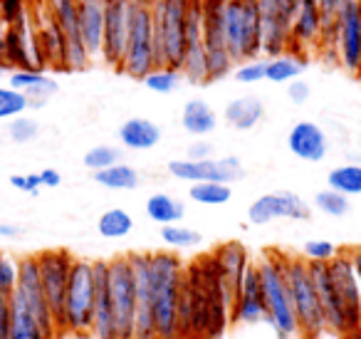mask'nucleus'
Instances as JSON below:
<instances>
[{
	"label": "nucleus",
	"instance_id": "nucleus-42",
	"mask_svg": "<svg viewBox=\"0 0 361 339\" xmlns=\"http://www.w3.org/2000/svg\"><path fill=\"white\" fill-rule=\"evenodd\" d=\"M121 161V149L119 146H111V144H97L82 156V164L94 174V171L102 169H109V166L119 164Z\"/></svg>",
	"mask_w": 361,
	"mask_h": 339
},
{
	"label": "nucleus",
	"instance_id": "nucleus-52",
	"mask_svg": "<svg viewBox=\"0 0 361 339\" xmlns=\"http://www.w3.org/2000/svg\"><path fill=\"white\" fill-rule=\"evenodd\" d=\"M0 339H11V295L0 292Z\"/></svg>",
	"mask_w": 361,
	"mask_h": 339
},
{
	"label": "nucleus",
	"instance_id": "nucleus-12",
	"mask_svg": "<svg viewBox=\"0 0 361 339\" xmlns=\"http://www.w3.org/2000/svg\"><path fill=\"white\" fill-rule=\"evenodd\" d=\"M297 0H257L262 23V57L292 52V18Z\"/></svg>",
	"mask_w": 361,
	"mask_h": 339
},
{
	"label": "nucleus",
	"instance_id": "nucleus-37",
	"mask_svg": "<svg viewBox=\"0 0 361 339\" xmlns=\"http://www.w3.org/2000/svg\"><path fill=\"white\" fill-rule=\"evenodd\" d=\"M188 198L193 203L201 206H226L233 198L231 184H218V181H201V184H191L188 189Z\"/></svg>",
	"mask_w": 361,
	"mask_h": 339
},
{
	"label": "nucleus",
	"instance_id": "nucleus-43",
	"mask_svg": "<svg viewBox=\"0 0 361 339\" xmlns=\"http://www.w3.org/2000/svg\"><path fill=\"white\" fill-rule=\"evenodd\" d=\"M233 77L240 85H260L267 77V57H255V60H245L238 62L235 70H233Z\"/></svg>",
	"mask_w": 361,
	"mask_h": 339
},
{
	"label": "nucleus",
	"instance_id": "nucleus-50",
	"mask_svg": "<svg viewBox=\"0 0 361 339\" xmlns=\"http://www.w3.org/2000/svg\"><path fill=\"white\" fill-rule=\"evenodd\" d=\"M287 97H290L292 105H305L307 100L312 97V87L307 80H292L290 85H287Z\"/></svg>",
	"mask_w": 361,
	"mask_h": 339
},
{
	"label": "nucleus",
	"instance_id": "nucleus-1",
	"mask_svg": "<svg viewBox=\"0 0 361 339\" xmlns=\"http://www.w3.org/2000/svg\"><path fill=\"white\" fill-rule=\"evenodd\" d=\"M151 275V302H154V322L159 339H180L178 309L186 265L171 250H151L149 253Z\"/></svg>",
	"mask_w": 361,
	"mask_h": 339
},
{
	"label": "nucleus",
	"instance_id": "nucleus-53",
	"mask_svg": "<svg viewBox=\"0 0 361 339\" xmlns=\"http://www.w3.org/2000/svg\"><path fill=\"white\" fill-rule=\"evenodd\" d=\"M40 181H42V189H57L62 184V174L57 169H52V166H47V169L40 171Z\"/></svg>",
	"mask_w": 361,
	"mask_h": 339
},
{
	"label": "nucleus",
	"instance_id": "nucleus-10",
	"mask_svg": "<svg viewBox=\"0 0 361 339\" xmlns=\"http://www.w3.org/2000/svg\"><path fill=\"white\" fill-rule=\"evenodd\" d=\"M109 295L114 307L116 337L134 339L136 324V285L129 255H116L109 260Z\"/></svg>",
	"mask_w": 361,
	"mask_h": 339
},
{
	"label": "nucleus",
	"instance_id": "nucleus-9",
	"mask_svg": "<svg viewBox=\"0 0 361 339\" xmlns=\"http://www.w3.org/2000/svg\"><path fill=\"white\" fill-rule=\"evenodd\" d=\"M35 255H37V263H40L42 290H45L50 312L55 317L57 329L65 332V295H67L72 265H75L77 258L65 248H47Z\"/></svg>",
	"mask_w": 361,
	"mask_h": 339
},
{
	"label": "nucleus",
	"instance_id": "nucleus-46",
	"mask_svg": "<svg viewBox=\"0 0 361 339\" xmlns=\"http://www.w3.org/2000/svg\"><path fill=\"white\" fill-rule=\"evenodd\" d=\"M339 253V248H336L331 240L326 238H312L307 240L305 245H302V258L305 260H317V263H329L334 255Z\"/></svg>",
	"mask_w": 361,
	"mask_h": 339
},
{
	"label": "nucleus",
	"instance_id": "nucleus-36",
	"mask_svg": "<svg viewBox=\"0 0 361 339\" xmlns=\"http://www.w3.org/2000/svg\"><path fill=\"white\" fill-rule=\"evenodd\" d=\"M97 230L106 240L126 238L134 230V218L126 208H106L97 220Z\"/></svg>",
	"mask_w": 361,
	"mask_h": 339
},
{
	"label": "nucleus",
	"instance_id": "nucleus-31",
	"mask_svg": "<svg viewBox=\"0 0 361 339\" xmlns=\"http://www.w3.org/2000/svg\"><path fill=\"white\" fill-rule=\"evenodd\" d=\"M180 126L196 139H206L218 129V114L206 100H188L180 109Z\"/></svg>",
	"mask_w": 361,
	"mask_h": 339
},
{
	"label": "nucleus",
	"instance_id": "nucleus-59",
	"mask_svg": "<svg viewBox=\"0 0 361 339\" xmlns=\"http://www.w3.org/2000/svg\"><path fill=\"white\" fill-rule=\"evenodd\" d=\"M359 16H361V0H359Z\"/></svg>",
	"mask_w": 361,
	"mask_h": 339
},
{
	"label": "nucleus",
	"instance_id": "nucleus-44",
	"mask_svg": "<svg viewBox=\"0 0 361 339\" xmlns=\"http://www.w3.org/2000/svg\"><path fill=\"white\" fill-rule=\"evenodd\" d=\"M37 134H40V121L32 119V117L20 114L8 124V136H11L13 144H30V141L37 139Z\"/></svg>",
	"mask_w": 361,
	"mask_h": 339
},
{
	"label": "nucleus",
	"instance_id": "nucleus-58",
	"mask_svg": "<svg viewBox=\"0 0 361 339\" xmlns=\"http://www.w3.org/2000/svg\"><path fill=\"white\" fill-rule=\"evenodd\" d=\"M8 72H11V67H8L6 62H0V77H3V75H8Z\"/></svg>",
	"mask_w": 361,
	"mask_h": 339
},
{
	"label": "nucleus",
	"instance_id": "nucleus-45",
	"mask_svg": "<svg viewBox=\"0 0 361 339\" xmlns=\"http://www.w3.org/2000/svg\"><path fill=\"white\" fill-rule=\"evenodd\" d=\"M228 339H280V334L267 319H260L252 324H231Z\"/></svg>",
	"mask_w": 361,
	"mask_h": 339
},
{
	"label": "nucleus",
	"instance_id": "nucleus-20",
	"mask_svg": "<svg viewBox=\"0 0 361 339\" xmlns=\"http://www.w3.org/2000/svg\"><path fill=\"white\" fill-rule=\"evenodd\" d=\"M30 13L32 23H35V35L42 52V60H45L47 70L60 72L62 65H65V32L57 25L55 16L50 13L45 0H30Z\"/></svg>",
	"mask_w": 361,
	"mask_h": 339
},
{
	"label": "nucleus",
	"instance_id": "nucleus-5",
	"mask_svg": "<svg viewBox=\"0 0 361 339\" xmlns=\"http://www.w3.org/2000/svg\"><path fill=\"white\" fill-rule=\"evenodd\" d=\"M129 37H126L124 60L116 72L141 82L156 67L154 13H151V0H129Z\"/></svg>",
	"mask_w": 361,
	"mask_h": 339
},
{
	"label": "nucleus",
	"instance_id": "nucleus-21",
	"mask_svg": "<svg viewBox=\"0 0 361 339\" xmlns=\"http://www.w3.org/2000/svg\"><path fill=\"white\" fill-rule=\"evenodd\" d=\"M129 263L134 270L136 285V324L134 339H159L154 322V302H151V275H149V253H129Z\"/></svg>",
	"mask_w": 361,
	"mask_h": 339
},
{
	"label": "nucleus",
	"instance_id": "nucleus-6",
	"mask_svg": "<svg viewBox=\"0 0 361 339\" xmlns=\"http://www.w3.org/2000/svg\"><path fill=\"white\" fill-rule=\"evenodd\" d=\"M226 40L235 62L262 57V23L257 0H226Z\"/></svg>",
	"mask_w": 361,
	"mask_h": 339
},
{
	"label": "nucleus",
	"instance_id": "nucleus-28",
	"mask_svg": "<svg viewBox=\"0 0 361 339\" xmlns=\"http://www.w3.org/2000/svg\"><path fill=\"white\" fill-rule=\"evenodd\" d=\"M77 18H80V35L87 52L99 57L102 30H104V0H77Z\"/></svg>",
	"mask_w": 361,
	"mask_h": 339
},
{
	"label": "nucleus",
	"instance_id": "nucleus-30",
	"mask_svg": "<svg viewBox=\"0 0 361 339\" xmlns=\"http://www.w3.org/2000/svg\"><path fill=\"white\" fill-rule=\"evenodd\" d=\"M119 141L129 151H151L161 141V126L146 117H129L119 126Z\"/></svg>",
	"mask_w": 361,
	"mask_h": 339
},
{
	"label": "nucleus",
	"instance_id": "nucleus-14",
	"mask_svg": "<svg viewBox=\"0 0 361 339\" xmlns=\"http://www.w3.org/2000/svg\"><path fill=\"white\" fill-rule=\"evenodd\" d=\"M6 65L11 70H40L47 72V65L42 60L40 45H37L35 23L32 13L25 11L8 30V47H6Z\"/></svg>",
	"mask_w": 361,
	"mask_h": 339
},
{
	"label": "nucleus",
	"instance_id": "nucleus-57",
	"mask_svg": "<svg viewBox=\"0 0 361 339\" xmlns=\"http://www.w3.org/2000/svg\"><path fill=\"white\" fill-rule=\"evenodd\" d=\"M314 339H341L339 334H334V332H329V329H326V332H322L319 337H314Z\"/></svg>",
	"mask_w": 361,
	"mask_h": 339
},
{
	"label": "nucleus",
	"instance_id": "nucleus-13",
	"mask_svg": "<svg viewBox=\"0 0 361 339\" xmlns=\"http://www.w3.org/2000/svg\"><path fill=\"white\" fill-rule=\"evenodd\" d=\"M169 174L178 181L201 184V181H218V184H233L243 179V169L238 156H211V159H173L169 161Z\"/></svg>",
	"mask_w": 361,
	"mask_h": 339
},
{
	"label": "nucleus",
	"instance_id": "nucleus-7",
	"mask_svg": "<svg viewBox=\"0 0 361 339\" xmlns=\"http://www.w3.org/2000/svg\"><path fill=\"white\" fill-rule=\"evenodd\" d=\"M94 319V268L92 260H75L65 295V332L92 334Z\"/></svg>",
	"mask_w": 361,
	"mask_h": 339
},
{
	"label": "nucleus",
	"instance_id": "nucleus-4",
	"mask_svg": "<svg viewBox=\"0 0 361 339\" xmlns=\"http://www.w3.org/2000/svg\"><path fill=\"white\" fill-rule=\"evenodd\" d=\"M282 273H285L290 302H292V307H295L297 319H300L305 339L319 337L322 332H326V317H324V309H322L317 287L310 278L307 260L300 258V255L282 253Z\"/></svg>",
	"mask_w": 361,
	"mask_h": 339
},
{
	"label": "nucleus",
	"instance_id": "nucleus-27",
	"mask_svg": "<svg viewBox=\"0 0 361 339\" xmlns=\"http://www.w3.org/2000/svg\"><path fill=\"white\" fill-rule=\"evenodd\" d=\"M211 255L216 260V268L221 270L223 280H226L228 287L235 295L243 282V275H245L247 265H250V255H247L245 245L240 240H228V243L218 245Z\"/></svg>",
	"mask_w": 361,
	"mask_h": 339
},
{
	"label": "nucleus",
	"instance_id": "nucleus-33",
	"mask_svg": "<svg viewBox=\"0 0 361 339\" xmlns=\"http://www.w3.org/2000/svg\"><path fill=\"white\" fill-rule=\"evenodd\" d=\"M307 70V57L297 55V52H285L280 57H270L267 60V82L272 85H290L292 80H300Z\"/></svg>",
	"mask_w": 361,
	"mask_h": 339
},
{
	"label": "nucleus",
	"instance_id": "nucleus-56",
	"mask_svg": "<svg viewBox=\"0 0 361 339\" xmlns=\"http://www.w3.org/2000/svg\"><path fill=\"white\" fill-rule=\"evenodd\" d=\"M351 253V263H354V270H356V278H359V285H361V248H349Z\"/></svg>",
	"mask_w": 361,
	"mask_h": 339
},
{
	"label": "nucleus",
	"instance_id": "nucleus-40",
	"mask_svg": "<svg viewBox=\"0 0 361 339\" xmlns=\"http://www.w3.org/2000/svg\"><path fill=\"white\" fill-rule=\"evenodd\" d=\"M314 208L319 210V213L329 215V218H344L351 210V201H349V196L339 194V191L322 189V191H317V196H314Z\"/></svg>",
	"mask_w": 361,
	"mask_h": 339
},
{
	"label": "nucleus",
	"instance_id": "nucleus-26",
	"mask_svg": "<svg viewBox=\"0 0 361 339\" xmlns=\"http://www.w3.org/2000/svg\"><path fill=\"white\" fill-rule=\"evenodd\" d=\"M8 87L23 92L27 97V102H30V109L45 107L60 90L55 77L40 70H11L8 72Z\"/></svg>",
	"mask_w": 361,
	"mask_h": 339
},
{
	"label": "nucleus",
	"instance_id": "nucleus-23",
	"mask_svg": "<svg viewBox=\"0 0 361 339\" xmlns=\"http://www.w3.org/2000/svg\"><path fill=\"white\" fill-rule=\"evenodd\" d=\"M267 319L265 309V295H262L260 273H257L255 260H250L243 282L235 292V302H233V322L231 324H252Z\"/></svg>",
	"mask_w": 361,
	"mask_h": 339
},
{
	"label": "nucleus",
	"instance_id": "nucleus-34",
	"mask_svg": "<svg viewBox=\"0 0 361 339\" xmlns=\"http://www.w3.org/2000/svg\"><path fill=\"white\" fill-rule=\"evenodd\" d=\"M92 179H94V184H99L102 189H109V191H134V189H139V184H141L139 171L131 164H124V161L109 166V169L94 171Z\"/></svg>",
	"mask_w": 361,
	"mask_h": 339
},
{
	"label": "nucleus",
	"instance_id": "nucleus-24",
	"mask_svg": "<svg viewBox=\"0 0 361 339\" xmlns=\"http://www.w3.org/2000/svg\"><path fill=\"white\" fill-rule=\"evenodd\" d=\"M287 149L292 156L307 164H319L329 154V136L317 121H295L287 131Z\"/></svg>",
	"mask_w": 361,
	"mask_h": 339
},
{
	"label": "nucleus",
	"instance_id": "nucleus-18",
	"mask_svg": "<svg viewBox=\"0 0 361 339\" xmlns=\"http://www.w3.org/2000/svg\"><path fill=\"white\" fill-rule=\"evenodd\" d=\"M50 13L55 16L57 25L65 32V65L62 72H82L92 62L80 35V18H77V0H45Z\"/></svg>",
	"mask_w": 361,
	"mask_h": 339
},
{
	"label": "nucleus",
	"instance_id": "nucleus-49",
	"mask_svg": "<svg viewBox=\"0 0 361 339\" xmlns=\"http://www.w3.org/2000/svg\"><path fill=\"white\" fill-rule=\"evenodd\" d=\"M25 11H30V0H0V16L8 23H16Z\"/></svg>",
	"mask_w": 361,
	"mask_h": 339
},
{
	"label": "nucleus",
	"instance_id": "nucleus-54",
	"mask_svg": "<svg viewBox=\"0 0 361 339\" xmlns=\"http://www.w3.org/2000/svg\"><path fill=\"white\" fill-rule=\"evenodd\" d=\"M8 30H11V23L0 16V62H6V47H8Z\"/></svg>",
	"mask_w": 361,
	"mask_h": 339
},
{
	"label": "nucleus",
	"instance_id": "nucleus-19",
	"mask_svg": "<svg viewBox=\"0 0 361 339\" xmlns=\"http://www.w3.org/2000/svg\"><path fill=\"white\" fill-rule=\"evenodd\" d=\"M307 268H310V278L317 287V295H319L322 309H324L326 329L334 332V334H339L341 339H354L349 317H346V309H344V304H341L334 282H331L329 265L317 263V260H307Z\"/></svg>",
	"mask_w": 361,
	"mask_h": 339
},
{
	"label": "nucleus",
	"instance_id": "nucleus-60",
	"mask_svg": "<svg viewBox=\"0 0 361 339\" xmlns=\"http://www.w3.org/2000/svg\"><path fill=\"white\" fill-rule=\"evenodd\" d=\"M356 339H361V337H356Z\"/></svg>",
	"mask_w": 361,
	"mask_h": 339
},
{
	"label": "nucleus",
	"instance_id": "nucleus-47",
	"mask_svg": "<svg viewBox=\"0 0 361 339\" xmlns=\"http://www.w3.org/2000/svg\"><path fill=\"white\" fill-rule=\"evenodd\" d=\"M18 287V260L0 250V292L13 295Z\"/></svg>",
	"mask_w": 361,
	"mask_h": 339
},
{
	"label": "nucleus",
	"instance_id": "nucleus-35",
	"mask_svg": "<svg viewBox=\"0 0 361 339\" xmlns=\"http://www.w3.org/2000/svg\"><path fill=\"white\" fill-rule=\"evenodd\" d=\"M326 189L344 196H361V164H339L326 174Z\"/></svg>",
	"mask_w": 361,
	"mask_h": 339
},
{
	"label": "nucleus",
	"instance_id": "nucleus-39",
	"mask_svg": "<svg viewBox=\"0 0 361 339\" xmlns=\"http://www.w3.org/2000/svg\"><path fill=\"white\" fill-rule=\"evenodd\" d=\"M180 82H183L180 70H173V67H154V70L141 80V85L149 92H154V95H173L180 87Z\"/></svg>",
	"mask_w": 361,
	"mask_h": 339
},
{
	"label": "nucleus",
	"instance_id": "nucleus-55",
	"mask_svg": "<svg viewBox=\"0 0 361 339\" xmlns=\"http://www.w3.org/2000/svg\"><path fill=\"white\" fill-rule=\"evenodd\" d=\"M23 230L16 223H0V238H18Z\"/></svg>",
	"mask_w": 361,
	"mask_h": 339
},
{
	"label": "nucleus",
	"instance_id": "nucleus-8",
	"mask_svg": "<svg viewBox=\"0 0 361 339\" xmlns=\"http://www.w3.org/2000/svg\"><path fill=\"white\" fill-rule=\"evenodd\" d=\"M203 45L208 62V85L233 75V60L226 40V0H203Z\"/></svg>",
	"mask_w": 361,
	"mask_h": 339
},
{
	"label": "nucleus",
	"instance_id": "nucleus-22",
	"mask_svg": "<svg viewBox=\"0 0 361 339\" xmlns=\"http://www.w3.org/2000/svg\"><path fill=\"white\" fill-rule=\"evenodd\" d=\"M292 52L307 60L322 52V11L317 0H297L292 18Z\"/></svg>",
	"mask_w": 361,
	"mask_h": 339
},
{
	"label": "nucleus",
	"instance_id": "nucleus-32",
	"mask_svg": "<svg viewBox=\"0 0 361 339\" xmlns=\"http://www.w3.org/2000/svg\"><path fill=\"white\" fill-rule=\"evenodd\" d=\"M146 215L149 220L159 225H171V223H180L183 215H186V203L180 198L171 194H164V191H156L146 198Z\"/></svg>",
	"mask_w": 361,
	"mask_h": 339
},
{
	"label": "nucleus",
	"instance_id": "nucleus-25",
	"mask_svg": "<svg viewBox=\"0 0 361 339\" xmlns=\"http://www.w3.org/2000/svg\"><path fill=\"white\" fill-rule=\"evenodd\" d=\"M94 268V319L92 334L94 339H119L116 337L114 307L109 295V260H92Z\"/></svg>",
	"mask_w": 361,
	"mask_h": 339
},
{
	"label": "nucleus",
	"instance_id": "nucleus-15",
	"mask_svg": "<svg viewBox=\"0 0 361 339\" xmlns=\"http://www.w3.org/2000/svg\"><path fill=\"white\" fill-rule=\"evenodd\" d=\"M129 0H104V30H102V62L111 70H119L124 60L126 37H129Z\"/></svg>",
	"mask_w": 361,
	"mask_h": 339
},
{
	"label": "nucleus",
	"instance_id": "nucleus-11",
	"mask_svg": "<svg viewBox=\"0 0 361 339\" xmlns=\"http://www.w3.org/2000/svg\"><path fill=\"white\" fill-rule=\"evenodd\" d=\"M16 295L27 309L35 317V322L40 324L45 339H55L60 334L55 324V317L50 312V304H47L45 290H42V278H40V263H37V255H25V258L18 260V287Z\"/></svg>",
	"mask_w": 361,
	"mask_h": 339
},
{
	"label": "nucleus",
	"instance_id": "nucleus-17",
	"mask_svg": "<svg viewBox=\"0 0 361 339\" xmlns=\"http://www.w3.org/2000/svg\"><path fill=\"white\" fill-rule=\"evenodd\" d=\"M310 220L312 206L292 191H272L255 198L247 208V220L252 225H267L272 220Z\"/></svg>",
	"mask_w": 361,
	"mask_h": 339
},
{
	"label": "nucleus",
	"instance_id": "nucleus-38",
	"mask_svg": "<svg viewBox=\"0 0 361 339\" xmlns=\"http://www.w3.org/2000/svg\"><path fill=\"white\" fill-rule=\"evenodd\" d=\"M161 240L171 250H191L203 243V235L196 228H188L183 223H171V225H161Z\"/></svg>",
	"mask_w": 361,
	"mask_h": 339
},
{
	"label": "nucleus",
	"instance_id": "nucleus-3",
	"mask_svg": "<svg viewBox=\"0 0 361 339\" xmlns=\"http://www.w3.org/2000/svg\"><path fill=\"white\" fill-rule=\"evenodd\" d=\"M191 0H151L156 32V67L180 70L186 57V25Z\"/></svg>",
	"mask_w": 361,
	"mask_h": 339
},
{
	"label": "nucleus",
	"instance_id": "nucleus-16",
	"mask_svg": "<svg viewBox=\"0 0 361 339\" xmlns=\"http://www.w3.org/2000/svg\"><path fill=\"white\" fill-rule=\"evenodd\" d=\"M326 265H329L331 282H334L341 304H344V309H346V317H349L351 334H354V339L361 337V285H359V278H356L354 263H351L349 248L346 250L339 248V253Z\"/></svg>",
	"mask_w": 361,
	"mask_h": 339
},
{
	"label": "nucleus",
	"instance_id": "nucleus-2",
	"mask_svg": "<svg viewBox=\"0 0 361 339\" xmlns=\"http://www.w3.org/2000/svg\"><path fill=\"white\" fill-rule=\"evenodd\" d=\"M255 265L260 273L262 295H265L267 322L277 329L280 339H305L300 319H297L295 307L290 302V292H287L285 273H282V253L267 250L255 260Z\"/></svg>",
	"mask_w": 361,
	"mask_h": 339
},
{
	"label": "nucleus",
	"instance_id": "nucleus-48",
	"mask_svg": "<svg viewBox=\"0 0 361 339\" xmlns=\"http://www.w3.org/2000/svg\"><path fill=\"white\" fill-rule=\"evenodd\" d=\"M11 186L16 191H23V194L37 196L42 189V181H40V174H13Z\"/></svg>",
	"mask_w": 361,
	"mask_h": 339
},
{
	"label": "nucleus",
	"instance_id": "nucleus-41",
	"mask_svg": "<svg viewBox=\"0 0 361 339\" xmlns=\"http://www.w3.org/2000/svg\"><path fill=\"white\" fill-rule=\"evenodd\" d=\"M27 109H30V102L23 92L13 90L8 85H0V121L16 119V117L25 114Z\"/></svg>",
	"mask_w": 361,
	"mask_h": 339
},
{
	"label": "nucleus",
	"instance_id": "nucleus-51",
	"mask_svg": "<svg viewBox=\"0 0 361 339\" xmlns=\"http://www.w3.org/2000/svg\"><path fill=\"white\" fill-rule=\"evenodd\" d=\"M213 154H216V146H213V141H208V139H193L186 149V159H196V161L211 159Z\"/></svg>",
	"mask_w": 361,
	"mask_h": 339
},
{
	"label": "nucleus",
	"instance_id": "nucleus-29",
	"mask_svg": "<svg viewBox=\"0 0 361 339\" xmlns=\"http://www.w3.org/2000/svg\"><path fill=\"white\" fill-rule=\"evenodd\" d=\"M223 119H226L228 126H233L238 131H252L265 119V102L257 95L235 97L223 109Z\"/></svg>",
	"mask_w": 361,
	"mask_h": 339
}]
</instances>
